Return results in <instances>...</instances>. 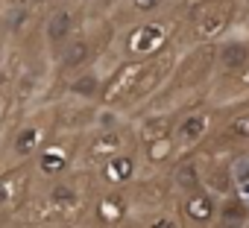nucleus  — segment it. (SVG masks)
Returning a JSON list of instances; mask_svg holds the SVG:
<instances>
[{"label": "nucleus", "instance_id": "obj_1", "mask_svg": "<svg viewBox=\"0 0 249 228\" xmlns=\"http://www.w3.org/2000/svg\"><path fill=\"white\" fill-rule=\"evenodd\" d=\"M185 33V18L159 15L132 24L120 35V59L123 62H153L176 47V38Z\"/></svg>", "mask_w": 249, "mask_h": 228}, {"label": "nucleus", "instance_id": "obj_2", "mask_svg": "<svg viewBox=\"0 0 249 228\" xmlns=\"http://www.w3.org/2000/svg\"><path fill=\"white\" fill-rule=\"evenodd\" d=\"M243 21L237 0H196L185 15V35L191 47L220 44Z\"/></svg>", "mask_w": 249, "mask_h": 228}, {"label": "nucleus", "instance_id": "obj_3", "mask_svg": "<svg viewBox=\"0 0 249 228\" xmlns=\"http://www.w3.org/2000/svg\"><path fill=\"white\" fill-rule=\"evenodd\" d=\"M217 123H220V111L211 102H196L194 108L182 111L176 120V129H173V141H176L179 152L182 155L199 152L217 132Z\"/></svg>", "mask_w": 249, "mask_h": 228}, {"label": "nucleus", "instance_id": "obj_4", "mask_svg": "<svg viewBox=\"0 0 249 228\" xmlns=\"http://www.w3.org/2000/svg\"><path fill=\"white\" fill-rule=\"evenodd\" d=\"M135 144H138L135 126L120 123V126H114V129H97V132L85 141L82 155H85V164H91V167L97 170V167H103L106 161L117 158L120 152H126V149L135 147Z\"/></svg>", "mask_w": 249, "mask_h": 228}, {"label": "nucleus", "instance_id": "obj_5", "mask_svg": "<svg viewBox=\"0 0 249 228\" xmlns=\"http://www.w3.org/2000/svg\"><path fill=\"white\" fill-rule=\"evenodd\" d=\"M144 161H141V144L129 147L126 152H120L117 158L106 161L103 167L94 170V181L103 190H129L141 181Z\"/></svg>", "mask_w": 249, "mask_h": 228}, {"label": "nucleus", "instance_id": "obj_6", "mask_svg": "<svg viewBox=\"0 0 249 228\" xmlns=\"http://www.w3.org/2000/svg\"><path fill=\"white\" fill-rule=\"evenodd\" d=\"M135 211L132 190H100L91 199V222L97 228H120Z\"/></svg>", "mask_w": 249, "mask_h": 228}, {"label": "nucleus", "instance_id": "obj_7", "mask_svg": "<svg viewBox=\"0 0 249 228\" xmlns=\"http://www.w3.org/2000/svg\"><path fill=\"white\" fill-rule=\"evenodd\" d=\"M202 184L226 199V196H234L237 193V184H234V152H202Z\"/></svg>", "mask_w": 249, "mask_h": 228}, {"label": "nucleus", "instance_id": "obj_8", "mask_svg": "<svg viewBox=\"0 0 249 228\" xmlns=\"http://www.w3.org/2000/svg\"><path fill=\"white\" fill-rule=\"evenodd\" d=\"M176 208L188 222V228H214L220 213V196H214L208 187H199V190L182 193L176 199Z\"/></svg>", "mask_w": 249, "mask_h": 228}, {"label": "nucleus", "instance_id": "obj_9", "mask_svg": "<svg viewBox=\"0 0 249 228\" xmlns=\"http://www.w3.org/2000/svg\"><path fill=\"white\" fill-rule=\"evenodd\" d=\"M47 135H50V126L44 123V120H27V123H21L15 132H12V141H9V155H12V161L15 164H24L27 158H36L50 141H47Z\"/></svg>", "mask_w": 249, "mask_h": 228}, {"label": "nucleus", "instance_id": "obj_10", "mask_svg": "<svg viewBox=\"0 0 249 228\" xmlns=\"http://www.w3.org/2000/svg\"><path fill=\"white\" fill-rule=\"evenodd\" d=\"M73 158H76L73 141H50V144L36 155V173L53 184L56 179H62V176L71 173Z\"/></svg>", "mask_w": 249, "mask_h": 228}, {"label": "nucleus", "instance_id": "obj_11", "mask_svg": "<svg viewBox=\"0 0 249 228\" xmlns=\"http://www.w3.org/2000/svg\"><path fill=\"white\" fill-rule=\"evenodd\" d=\"M85 187H88V176L68 173V176H62V179H56V181L50 184L47 199H50V205H53L56 211H62V213H73V211L85 208V202H88Z\"/></svg>", "mask_w": 249, "mask_h": 228}, {"label": "nucleus", "instance_id": "obj_12", "mask_svg": "<svg viewBox=\"0 0 249 228\" xmlns=\"http://www.w3.org/2000/svg\"><path fill=\"white\" fill-rule=\"evenodd\" d=\"M179 147L170 138H159L150 144H141V161H144V173H167L176 161H179Z\"/></svg>", "mask_w": 249, "mask_h": 228}, {"label": "nucleus", "instance_id": "obj_13", "mask_svg": "<svg viewBox=\"0 0 249 228\" xmlns=\"http://www.w3.org/2000/svg\"><path fill=\"white\" fill-rule=\"evenodd\" d=\"M170 179H173L179 196L205 187V184H202V155H199V152H185V155H179V161L170 167Z\"/></svg>", "mask_w": 249, "mask_h": 228}, {"label": "nucleus", "instance_id": "obj_14", "mask_svg": "<svg viewBox=\"0 0 249 228\" xmlns=\"http://www.w3.org/2000/svg\"><path fill=\"white\" fill-rule=\"evenodd\" d=\"M44 35L53 47H65L68 41H73L76 38V9L71 6L56 9L44 24Z\"/></svg>", "mask_w": 249, "mask_h": 228}, {"label": "nucleus", "instance_id": "obj_15", "mask_svg": "<svg viewBox=\"0 0 249 228\" xmlns=\"http://www.w3.org/2000/svg\"><path fill=\"white\" fill-rule=\"evenodd\" d=\"M214 228H249V202L240 193L220 199V213Z\"/></svg>", "mask_w": 249, "mask_h": 228}, {"label": "nucleus", "instance_id": "obj_16", "mask_svg": "<svg viewBox=\"0 0 249 228\" xmlns=\"http://www.w3.org/2000/svg\"><path fill=\"white\" fill-rule=\"evenodd\" d=\"M91 56H94V44H91V38L76 35L73 41H68V44L62 47L59 67H62V70H79V73H82V67L91 62Z\"/></svg>", "mask_w": 249, "mask_h": 228}, {"label": "nucleus", "instance_id": "obj_17", "mask_svg": "<svg viewBox=\"0 0 249 228\" xmlns=\"http://www.w3.org/2000/svg\"><path fill=\"white\" fill-rule=\"evenodd\" d=\"M103 85H106L103 76H97L94 70H82L79 76H73V82L68 85V91L73 97H79V99H100L103 97Z\"/></svg>", "mask_w": 249, "mask_h": 228}, {"label": "nucleus", "instance_id": "obj_18", "mask_svg": "<svg viewBox=\"0 0 249 228\" xmlns=\"http://www.w3.org/2000/svg\"><path fill=\"white\" fill-rule=\"evenodd\" d=\"M141 219H144L147 228H188V222L182 219L176 205L159 208V211H147V213H141Z\"/></svg>", "mask_w": 249, "mask_h": 228}, {"label": "nucleus", "instance_id": "obj_19", "mask_svg": "<svg viewBox=\"0 0 249 228\" xmlns=\"http://www.w3.org/2000/svg\"><path fill=\"white\" fill-rule=\"evenodd\" d=\"M21 164L9 167L6 173H0V208H9L18 196V176H21Z\"/></svg>", "mask_w": 249, "mask_h": 228}, {"label": "nucleus", "instance_id": "obj_20", "mask_svg": "<svg viewBox=\"0 0 249 228\" xmlns=\"http://www.w3.org/2000/svg\"><path fill=\"white\" fill-rule=\"evenodd\" d=\"M170 0H129V9L144 21V18H159L167 9Z\"/></svg>", "mask_w": 249, "mask_h": 228}, {"label": "nucleus", "instance_id": "obj_21", "mask_svg": "<svg viewBox=\"0 0 249 228\" xmlns=\"http://www.w3.org/2000/svg\"><path fill=\"white\" fill-rule=\"evenodd\" d=\"M120 228H147V225H144V219H141V216H129Z\"/></svg>", "mask_w": 249, "mask_h": 228}, {"label": "nucleus", "instance_id": "obj_22", "mask_svg": "<svg viewBox=\"0 0 249 228\" xmlns=\"http://www.w3.org/2000/svg\"><path fill=\"white\" fill-rule=\"evenodd\" d=\"M240 3V12H243V18H249V0H237Z\"/></svg>", "mask_w": 249, "mask_h": 228}, {"label": "nucleus", "instance_id": "obj_23", "mask_svg": "<svg viewBox=\"0 0 249 228\" xmlns=\"http://www.w3.org/2000/svg\"><path fill=\"white\" fill-rule=\"evenodd\" d=\"M3 114H6V97H0V120H3Z\"/></svg>", "mask_w": 249, "mask_h": 228}]
</instances>
